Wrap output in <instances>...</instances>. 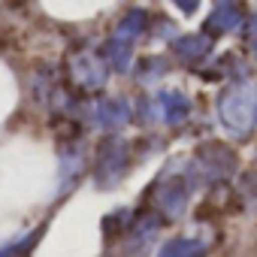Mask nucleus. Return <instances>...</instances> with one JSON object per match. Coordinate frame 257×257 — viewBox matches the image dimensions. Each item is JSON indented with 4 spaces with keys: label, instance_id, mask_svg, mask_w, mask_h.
<instances>
[]
</instances>
